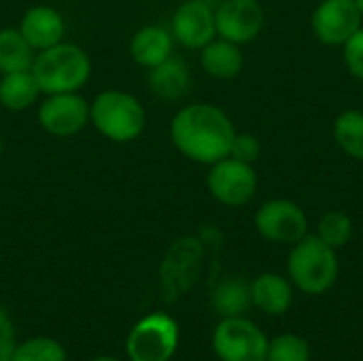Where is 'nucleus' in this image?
Wrapping results in <instances>:
<instances>
[{
	"instance_id": "1",
	"label": "nucleus",
	"mask_w": 363,
	"mask_h": 361,
	"mask_svg": "<svg viewBox=\"0 0 363 361\" xmlns=\"http://www.w3.org/2000/svg\"><path fill=\"white\" fill-rule=\"evenodd\" d=\"M236 136L230 117L213 104L183 106L170 121L174 147L191 162L215 164L230 155Z\"/></svg>"
},
{
	"instance_id": "2",
	"label": "nucleus",
	"mask_w": 363,
	"mask_h": 361,
	"mask_svg": "<svg viewBox=\"0 0 363 361\" xmlns=\"http://www.w3.org/2000/svg\"><path fill=\"white\" fill-rule=\"evenodd\" d=\"M32 74L40 94H70L85 87L91 74L89 55L74 43H57L49 49L36 51Z\"/></svg>"
},
{
	"instance_id": "3",
	"label": "nucleus",
	"mask_w": 363,
	"mask_h": 361,
	"mask_svg": "<svg viewBox=\"0 0 363 361\" xmlns=\"http://www.w3.org/2000/svg\"><path fill=\"white\" fill-rule=\"evenodd\" d=\"M145 109L140 100L128 91L106 89L89 104V123L113 143H132L145 130Z\"/></svg>"
},
{
	"instance_id": "4",
	"label": "nucleus",
	"mask_w": 363,
	"mask_h": 361,
	"mask_svg": "<svg viewBox=\"0 0 363 361\" xmlns=\"http://www.w3.org/2000/svg\"><path fill=\"white\" fill-rule=\"evenodd\" d=\"M289 277L304 294H325L338 277V257L319 236H304L289 253Z\"/></svg>"
},
{
	"instance_id": "5",
	"label": "nucleus",
	"mask_w": 363,
	"mask_h": 361,
	"mask_svg": "<svg viewBox=\"0 0 363 361\" xmlns=\"http://www.w3.org/2000/svg\"><path fill=\"white\" fill-rule=\"evenodd\" d=\"M179 347V326L166 313H151L136 321L125 340L130 361H170Z\"/></svg>"
},
{
	"instance_id": "6",
	"label": "nucleus",
	"mask_w": 363,
	"mask_h": 361,
	"mask_svg": "<svg viewBox=\"0 0 363 361\" xmlns=\"http://www.w3.org/2000/svg\"><path fill=\"white\" fill-rule=\"evenodd\" d=\"M213 349L221 361H268L266 334L242 317H228L215 328Z\"/></svg>"
},
{
	"instance_id": "7",
	"label": "nucleus",
	"mask_w": 363,
	"mask_h": 361,
	"mask_svg": "<svg viewBox=\"0 0 363 361\" xmlns=\"http://www.w3.org/2000/svg\"><path fill=\"white\" fill-rule=\"evenodd\" d=\"M206 185L217 202L236 209L253 200L257 191V174L251 164L228 155L213 164Z\"/></svg>"
},
{
	"instance_id": "8",
	"label": "nucleus",
	"mask_w": 363,
	"mask_h": 361,
	"mask_svg": "<svg viewBox=\"0 0 363 361\" xmlns=\"http://www.w3.org/2000/svg\"><path fill=\"white\" fill-rule=\"evenodd\" d=\"M38 123L51 136H74L89 123V102L79 91L51 94L38 106Z\"/></svg>"
},
{
	"instance_id": "9",
	"label": "nucleus",
	"mask_w": 363,
	"mask_h": 361,
	"mask_svg": "<svg viewBox=\"0 0 363 361\" xmlns=\"http://www.w3.org/2000/svg\"><path fill=\"white\" fill-rule=\"evenodd\" d=\"M257 232L272 243L296 245L308 234V219L304 211L291 200H270L255 215Z\"/></svg>"
},
{
	"instance_id": "10",
	"label": "nucleus",
	"mask_w": 363,
	"mask_h": 361,
	"mask_svg": "<svg viewBox=\"0 0 363 361\" xmlns=\"http://www.w3.org/2000/svg\"><path fill=\"white\" fill-rule=\"evenodd\" d=\"M266 13L257 0H223L215 11L217 34L230 43H251L264 30Z\"/></svg>"
},
{
	"instance_id": "11",
	"label": "nucleus",
	"mask_w": 363,
	"mask_h": 361,
	"mask_svg": "<svg viewBox=\"0 0 363 361\" xmlns=\"http://www.w3.org/2000/svg\"><path fill=\"white\" fill-rule=\"evenodd\" d=\"M357 0H323L313 13V32L323 45H345L362 28Z\"/></svg>"
},
{
	"instance_id": "12",
	"label": "nucleus",
	"mask_w": 363,
	"mask_h": 361,
	"mask_svg": "<svg viewBox=\"0 0 363 361\" xmlns=\"http://www.w3.org/2000/svg\"><path fill=\"white\" fill-rule=\"evenodd\" d=\"M170 32L187 49H202L217 36L215 11L204 0H185L172 15Z\"/></svg>"
},
{
	"instance_id": "13",
	"label": "nucleus",
	"mask_w": 363,
	"mask_h": 361,
	"mask_svg": "<svg viewBox=\"0 0 363 361\" xmlns=\"http://www.w3.org/2000/svg\"><path fill=\"white\" fill-rule=\"evenodd\" d=\"M19 32L34 51H43L64 40L66 23L60 11H55L53 6L36 4L23 13L19 21Z\"/></svg>"
},
{
	"instance_id": "14",
	"label": "nucleus",
	"mask_w": 363,
	"mask_h": 361,
	"mask_svg": "<svg viewBox=\"0 0 363 361\" xmlns=\"http://www.w3.org/2000/svg\"><path fill=\"white\" fill-rule=\"evenodd\" d=\"M149 89L153 96L162 100H181L191 89V72L189 66L181 60L170 55L162 64L149 68Z\"/></svg>"
},
{
	"instance_id": "15",
	"label": "nucleus",
	"mask_w": 363,
	"mask_h": 361,
	"mask_svg": "<svg viewBox=\"0 0 363 361\" xmlns=\"http://www.w3.org/2000/svg\"><path fill=\"white\" fill-rule=\"evenodd\" d=\"M174 36L162 26H145L130 40V55L143 68H153L172 55Z\"/></svg>"
},
{
	"instance_id": "16",
	"label": "nucleus",
	"mask_w": 363,
	"mask_h": 361,
	"mask_svg": "<svg viewBox=\"0 0 363 361\" xmlns=\"http://www.w3.org/2000/svg\"><path fill=\"white\" fill-rule=\"evenodd\" d=\"M291 300H294V289L279 274L266 272L251 283V302L266 315L277 317V315L287 313L291 306Z\"/></svg>"
},
{
	"instance_id": "17",
	"label": "nucleus",
	"mask_w": 363,
	"mask_h": 361,
	"mask_svg": "<svg viewBox=\"0 0 363 361\" xmlns=\"http://www.w3.org/2000/svg\"><path fill=\"white\" fill-rule=\"evenodd\" d=\"M200 64L215 79H234L242 70L245 57L236 43H230L225 38H213L208 45L202 47Z\"/></svg>"
},
{
	"instance_id": "18",
	"label": "nucleus",
	"mask_w": 363,
	"mask_h": 361,
	"mask_svg": "<svg viewBox=\"0 0 363 361\" xmlns=\"http://www.w3.org/2000/svg\"><path fill=\"white\" fill-rule=\"evenodd\" d=\"M40 94V87L32 70L6 72L0 79V104L6 111H26L30 109Z\"/></svg>"
},
{
	"instance_id": "19",
	"label": "nucleus",
	"mask_w": 363,
	"mask_h": 361,
	"mask_svg": "<svg viewBox=\"0 0 363 361\" xmlns=\"http://www.w3.org/2000/svg\"><path fill=\"white\" fill-rule=\"evenodd\" d=\"M36 51L23 38L19 28L0 30V72H21L32 70Z\"/></svg>"
},
{
	"instance_id": "20",
	"label": "nucleus",
	"mask_w": 363,
	"mask_h": 361,
	"mask_svg": "<svg viewBox=\"0 0 363 361\" xmlns=\"http://www.w3.org/2000/svg\"><path fill=\"white\" fill-rule=\"evenodd\" d=\"M251 285L242 279L232 277L221 281L213 291V309L223 317H242L251 306Z\"/></svg>"
},
{
	"instance_id": "21",
	"label": "nucleus",
	"mask_w": 363,
	"mask_h": 361,
	"mask_svg": "<svg viewBox=\"0 0 363 361\" xmlns=\"http://www.w3.org/2000/svg\"><path fill=\"white\" fill-rule=\"evenodd\" d=\"M334 138L338 147L353 160H363V113L345 111L334 121Z\"/></svg>"
},
{
	"instance_id": "22",
	"label": "nucleus",
	"mask_w": 363,
	"mask_h": 361,
	"mask_svg": "<svg viewBox=\"0 0 363 361\" xmlns=\"http://www.w3.org/2000/svg\"><path fill=\"white\" fill-rule=\"evenodd\" d=\"M11 361H66V351L57 340L36 336L15 345Z\"/></svg>"
},
{
	"instance_id": "23",
	"label": "nucleus",
	"mask_w": 363,
	"mask_h": 361,
	"mask_svg": "<svg viewBox=\"0 0 363 361\" xmlns=\"http://www.w3.org/2000/svg\"><path fill=\"white\" fill-rule=\"evenodd\" d=\"M317 236L330 245L332 249L345 247L351 236H353V223L351 217L340 213V211H330L319 219V228H317Z\"/></svg>"
},
{
	"instance_id": "24",
	"label": "nucleus",
	"mask_w": 363,
	"mask_h": 361,
	"mask_svg": "<svg viewBox=\"0 0 363 361\" xmlns=\"http://www.w3.org/2000/svg\"><path fill=\"white\" fill-rule=\"evenodd\" d=\"M268 361H311V347L296 334H281L268 343Z\"/></svg>"
},
{
	"instance_id": "25",
	"label": "nucleus",
	"mask_w": 363,
	"mask_h": 361,
	"mask_svg": "<svg viewBox=\"0 0 363 361\" xmlns=\"http://www.w3.org/2000/svg\"><path fill=\"white\" fill-rule=\"evenodd\" d=\"M262 153V143L253 134H236L232 140L230 157H236L240 162L253 164Z\"/></svg>"
},
{
	"instance_id": "26",
	"label": "nucleus",
	"mask_w": 363,
	"mask_h": 361,
	"mask_svg": "<svg viewBox=\"0 0 363 361\" xmlns=\"http://www.w3.org/2000/svg\"><path fill=\"white\" fill-rule=\"evenodd\" d=\"M345 62L349 72L363 81V28L345 43Z\"/></svg>"
},
{
	"instance_id": "27",
	"label": "nucleus",
	"mask_w": 363,
	"mask_h": 361,
	"mask_svg": "<svg viewBox=\"0 0 363 361\" xmlns=\"http://www.w3.org/2000/svg\"><path fill=\"white\" fill-rule=\"evenodd\" d=\"M15 326L9 317V313L0 306V361H11L15 351Z\"/></svg>"
},
{
	"instance_id": "28",
	"label": "nucleus",
	"mask_w": 363,
	"mask_h": 361,
	"mask_svg": "<svg viewBox=\"0 0 363 361\" xmlns=\"http://www.w3.org/2000/svg\"><path fill=\"white\" fill-rule=\"evenodd\" d=\"M91 361H121V360H117V357H108V355H102V357H96V360H91Z\"/></svg>"
},
{
	"instance_id": "29",
	"label": "nucleus",
	"mask_w": 363,
	"mask_h": 361,
	"mask_svg": "<svg viewBox=\"0 0 363 361\" xmlns=\"http://www.w3.org/2000/svg\"><path fill=\"white\" fill-rule=\"evenodd\" d=\"M2 151H4V143H2V138H0V157H2Z\"/></svg>"
},
{
	"instance_id": "30",
	"label": "nucleus",
	"mask_w": 363,
	"mask_h": 361,
	"mask_svg": "<svg viewBox=\"0 0 363 361\" xmlns=\"http://www.w3.org/2000/svg\"><path fill=\"white\" fill-rule=\"evenodd\" d=\"M357 6H359V11H362L363 15V0H357Z\"/></svg>"
}]
</instances>
